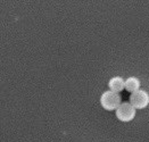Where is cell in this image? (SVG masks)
Instances as JSON below:
<instances>
[{
  "mask_svg": "<svg viewBox=\"0 0 149 142\" xmlns=\"http://www.w3.org/2000/svg\"><path fill=\"white\" fill-rule=\"evenodd\" d=\"M139 87H140V82L134 76H131V78H129L125 81V89L127 91H130L131 93L139 90Z\"/></svg>",
  "mask_w": 149,
  "mask_h": 142,
  "instance_id": "5",
  "label": "cell"
},
{
  "mask_svg": "<svg viewBox=\"0 0 149 142\" xmlns=\"http://www.w3.org/2000/svg\"><path fill=\"white\" fill-rule=\"evenodd\" d=\"M109 88L114 92H120L125 88V81L121 76H114L109 80Z\"/></svg>",
  "mask_w": 149,
  "mask_h": 142,
  "instance_id": "4",
  "label": "cell"
},
{
  "mask_svg": "<svg viewBox=\"0 0 149 142\" xmlns=\"http://www.w3.org/2000/svg\"><path fill=\"white\" fill-rule=\"evenodd\" d=\"M100 103L105 109L113 110V109H116L121 105V97L117 92H114L112 90L106 91L102 93L100 98Z\"/></svg>",
  "mask_w": 149,
  "mask_h": 142,
  "instance_id": "1",
  "label": "cell"
},
{
  "mask_svg": "<svg viewBox=\"0 0 149 142\" xmlns=\"http://www.w3.org/2000/svg\"><path fill=\"white\" fill-rule=\"evenodd\" d=\"M149 103V94L145 90L134 91L130 96V103L134 108H145Z\"/></svg>",
  "mask_w": 149,
  "mask_h": 142,
  "instance_id": "3",
  "label": "cell"
},
{
  "mask_svg": "<svg viewBox=\"0 0 149 142\" xmlns=\"http://www.w3.org/2000/svg\"><path fill=\"white\" fill-rule=\"evenodd\" d=\"M136 115V108L130 103H122L116 108V116L120 121L129 122Z\"/></svg>",
  "mask_w": 149,
  "mask_h": 142,
  "instance_id": "2",
  "label": "cell"
}]
</instances>
